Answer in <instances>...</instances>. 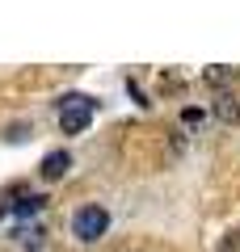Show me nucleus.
<instances>
[{"mask_svg": "<svg viewBox=\"0 0 240 252\" xmlns=\"http://www.w3.org/2000/svg\"><path fill=\"white\" fill-rule=\"evenodd\" d=\"M202 80L211 84L215 93H232V80H236V72H232V67H219V63H215V67H206V72H202Z\"/></svg>", "mask_w": 240, "mask_h": 252, "instance_id": "nucleus-5", "label": "nucleus"}, {"mask_svg": "<svg viewBox=\"0 0 240 252\" xmlns=\"http://www.w3.org/2000/svg\"><path fill=\"white\" fill-rule=\"evenodd\" d=\"M106 231H110V210L106 206H80L72 215V235L80 244H97Z\"/></svg>", "mask_w": 240, "mask_h": 252, "instance_id": "nucleus-2", "label": "nucleus"}, {"mask_svg": "<svg viewBox=\"0 0 240 252\" xmlns=\"http://www.w3.org/2000/svg\"><path fill=\"white\" fill-rule=\"evenodd\" d=\"M219 252H240V231H232V235H228V244H223Z\"/></svg>", "mask_w": 240, "mask_h": 252, "instance_id": "nucleus-8", "label": "nucleus"}, {"mask_svg": "<svg viewBox=\"0 0 240 252\" xmlns=\"http://www.w3.org/2000/svg\"><path fill=\"white\" fill-rule=\"evenodd\" d=\"M68 168H72V156L68 152H46V160H42L38 172H42V181H59Z\"/></svg>", "mask_w": 240, "mask_h": 252, "instance_id": "nucleus-4", "label": "nucleus"}, {"mask_svg": "<svg viewBox=\"0 0 240 252\" xmlns=\"http://www.w3.org/2000/svg\"><path fill=\"white\" fill-rule=\"evenodd\" d=\"M55 109H59V130H63V135H80V130L93 122L97 101L84 97V93H68V97L55 101Z\"/></svg>", "mask_w": 240, "mask_h": 252, "instance_id": "nucleus-1", "label": "nucleus"}, {"mask_svg": "<svg viewBox=\"0 0 240 252\" xmlns=\"http://www.w3.org/2000/svg\"><path fill=\"white\" fill-rule=\"evenodd\" d=\"M17 215H34V210H42V198H26L21 206H13Z\"/></svg>", "mask_w": 240, "mask_h": 252, "instance_id": "nucleus-6", "label": "nucleus"}, {"mask_svg": "<svg viewBox=\"0 0 240 252\" xmlns=\"http://www.w3.org/2000/svg\"><path fill=\"white\" fill-rule=\"evenodd\" d=\"M211 114L219 118V122L236 126V122H240V97H236V93H219V97H215V105H211Z\"/></svg>", "mask_w": 240, "mask_h": 252, "instance_id": "nucleus-3", "label": "nucleus"}, {"mask_svg": "<svg viewBox=\"0 0 240 252\" xmlns=\"http://www.w3.org/2000/svg\"><path fill=\"white\" fill-rule=\"evenodd\" d=\"M26 135H30V126L21 122V126H9V135H4V139H13V143H17V139H26Z\"/></svg>", "mask_w": 240, "mask_h": 252, "instance_id": "nucleus-7", "label": "nucleus"}]
</instances>
